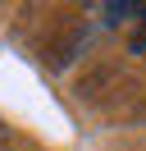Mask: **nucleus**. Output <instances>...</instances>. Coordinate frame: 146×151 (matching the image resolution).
Here are the masks:
<instances>
[{"label":"nucleus","mask_w":146,"mask_h":151,"mask_svg":"<svg viewBox=\"0 0 146 151\" xmlns=\"http://www.w3.org/2000/svg\"><path fill=\"white\" fill-rule=\"evenodd\" d=\"M146 0H105V19L123 23V19H137V9H142Z\"/></svg>","instance_id":"obj_1"},{"label":"nucleus","mask_w":146,"mask_h":151,"mask_svg":"<svg viewBox=\"0 0 146 151\" xmlns=\"http://www.w3.org/2000/svg\"><path fill=\"white\" fill-rule=\"evenodd\" d=\"M87 5H100V9H105V0H87Z\"/></svg>","instance_id":"obj_2"}]
</instances>
